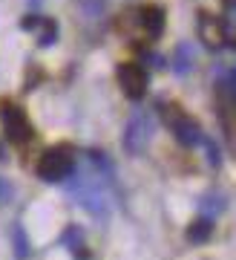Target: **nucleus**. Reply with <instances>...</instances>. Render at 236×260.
Here are the masks:
<instances>
[{
  "label": "nucleus",
  "instance_id": "f257e3e1",
  "mask_svg": "<svg viewBox=\"0 0 236 260\" xmlns=\"http://www.w3.org/2000/svg\"><path fill=\"white\" fill-rule=\"evenodd\" d=\"M75 171V150L69 145H55V148L44 150L35 165V174L44 182H64L72 177Z\"/></svg>",
  "mask_w": 236,
  "mask_h": 260
},
{
  "label": "nucleus",
  "instance_id": "f03ea898",
  "mask_svg": "<svg viewBox=\"0 0 236 260\" xmlns=\"http://www.w3.org/2000/svg\"><path fill=\"white\" fill-rule=\"evenodd\" d=\"M159 110H162L164 121H167V127L173 130V136L179 139V145H184V148L202 145V139H205L202 127L182 110V107H179V104H159Z\"/></svg>",
  "mask_w": 236,
  "mask_h": 260
},
{
  "label": "nucleus",
  "instance_id": "7ed1b4c3",
  "mask_svg": "<svg viewBox=\"0 0 236 260\" xmlns=\"http://www.w3.org/2000/svg\"><path fill=\"white\" fill-rule=\"evenodd\" d=\"M0 124H3V133L12 145H26V142L35 139V130L29 124L23 107H18V104H3L0 107Z\"/></svg>",
  "mask_w": 236,
  "mask_h": 260
},
{
  "label": "nucleus",
  "instance_id": "20e7f679",
  "mask_svg": "<svg viewBox=\"0 0 236 260\" xmlns=\"http://www.w3.org/2000/svg\"><path fill=\"white\" fill-rule=\"evenodd\" d=\"M118 84H121V90L127 99L133 102H141L147 95V84H150V75L141 64L136 61H124V64H118Z\"/></svg>",
  "mask_w": 236,
  "mask_h": 260
},
{
  "label": "nucleus",
  "instance_id": "39448f33",
  "mask_svg": "<svg viewBox=\"0 0 236 260\" xmlns=\"http://www.w3.org/2000/svg\"><path fill=\"white\" fill-rule=\"evenodd\" d=\"M153 127H155L153 113H136V116L127 121V127H124V148H127L130 153H141V150L147 148V142H150Z\"/></svg>",
  "mask_w": 236,
  "mask_h": 260
},
{
  "label": "nucleus",
  "instance_id": "423d86ee",
  "mask_svg": "<svg viewBox=\"0 0 236 260\" xmlns=\"http://www.w3.org/2000/svg\"><path fill=\"white\" fill-rule=\"evenodd\" d=\"M199 38L202 44L210 49H222L227 44V29L225 23L219 18H213V15H208V12H202L199 15Z\"/></svg>",
  "mask_w": 236,
  "mask_h": 260
},
{
  "label": "nucleus",
  "instance_id": "0eeeda50",
  "mask_svg": "<svg viewBox=\"0 0 236 260\" xmlns=\"http://www.w3.org/2000/svg\"><path fill=\"white\" fill-rule=\"evenodd\" d=\"M133 18H138L136 26L141 29L150 41L162 38V32H164V12L159 9V6H141V9L133 12Z\"/></svg>",
  "mask_w": 236,
  "mask_h": 260
},
{
  "label": "nucleus",
  "instance_id": "6e6552de",
  "mask_svg": "<svg viewBox=\"0 0 236 260\" xmlns=\"http://www.w3.org/2000/svg\"><path fill=\"white\" fill-rule=\"evenodd\" d=\"M78 182V179H75ZM72 191V197H78L81 200V205L87 208L90 214H95V217H107V200H104V194H101V185L98 188H87V182H78V185L69 188Z\"/></svg>",
  "mask_w": 236,
  "mask_h": 260
},
{
  "label": "nucleus",
  "instance_id": "1a4fd4ad",
  "mask_svg": "<svg viewBox=\"0 0 236 260\" xmlns=\"http://www.w3.org/2000/svg\"><path fill=\"white\" fill-rule=\"evenodd\" d=\"M61 243L72 251L75 260H90V249H87L84 234H81V229H78V225H66V232H64V237H61Z\"/></svg>",
  "mask_w": 236,
  "mask_h": 260
},
{
  "label": "nucleus",
  "instance_id": "9d476101",
  "mask_svg": "<svg viewBox=\"0 0 236 260\" xmlns=\"http://www.w3.org/2000/svg\"><path fill=\"white\" fill-rule=\"evenodd\" d=\"M210 234H213V220L205 214V217H199L196 223H190V229H187V240L190 243H205V240H210Z\"/></svg>",
  "mask_w": 236,
  "mask_h": 260
},
{
  "label": "nucleus",
  "instance_id": "9b49d317",
  "mask_svg": "<svg viewBox=\"0 0 236 260\" xmlns=\"http://www.w3.org/2000/svg\"><path fill=\"white\" fill-rule=\"evenodd\" d=\"M190 67H193V58L187 55V47H179L176 49V58H173V70L176 73H187Z\"/></svg>",
  "mask_w": 236,
  "mask_h": 260
},
{
  "label": "nucleus",
  "instance_id": "f8f14e48",
  "mask_svg": "<svg viewBox=\"0 0 236 260\" xmlns=\"http://www.w3.org/2000/svg\"><path fill=\"white\" fill-rule=\"evenodd\" d=\"M12 237H15V249H18V257L23 260V257H29V243H26V237H23V229H20V225H15V229H12Z\"/></svg>",
  "mask_w": 236,
  "mask_h": 260
},
{
  "label": "nucleus",
  "instance_id": "ddd939ff",
  "mask_svg": "<svg viewBox=\"0 0 236 260\" xmlns=\"http://www.w3.org/2000/svg\"><path fill=\"white\" fill-rule=\"evenodd\" d=\"M41 20H44V29H41L37 41H41V47H49L55 41V35H58V26H55V20H46V18H41Z\"/></svg>",
  "mask_w": 236,
  "mask_h": 260
},
{
  "label": "nucleus",
  "instance_id": "4468645a",
  "mask_svg": "<svg viewBox=\"0 0 236 260\" xmlns=\"http://www.w3.org/2000/svg\"><path fill=\"white\" fill-rule=\"evenodd\" d=\"M202 145H208L210 162H213V165H219V162H222V153H219V148H216V145H213V142H210V139H202Z\"/></svg>",
  "mask_w": 236,
  "mask_h": 260
}]
</instances>
